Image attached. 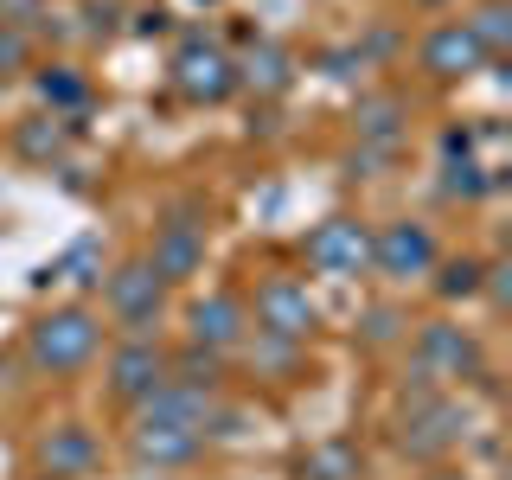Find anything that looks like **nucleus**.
Wrapping results in <instances>:
<instances>
[{"label": "nucleus", "instance_id": "f257e3e1", "mask_svg": "<svg viewBox=\"0 0 512 480\" xmlns=\"http://www.w3.org/2000/svg\"><path fill=\"white\" fill-rule=\"evenodd\" d=\"M96 340H103V327H96L90 308H52L32 320V365L39 372H77V365H90Z\"/></svg>", "mask_w": 512, "mask_h": 480}, {"label": "nucleus", "instance_id": "f03ea898", "mask_svg": "<svg viewBox=\"0 0 512 480\" xmlns=\"http://www.w3.org/2000/svg\"><path fill=\"white\" fill-rule=\"evenodd\" d=\"M372 269L391 282H410V276H429L436 269V237H429V224H384V231L372 237Z\"/></svg>", "mask_w": 512, "mask_h": 480}, {"label": "nucleus", "instance_id": "7ed1b4c3", "mask_svg": "<svg viewBox=\"0 0 512 480\" xmlns=\"http://www.w3.org/2000/svg\"><path fill=\"white\" fill-rule=\"evenodd\" d=\"M160 308H167V282L148 269V256H135V263H122L116 276H109V314L122 320V327H135V333H148Z\"/></svg>", "mask_w": 512, "mask_h": 480}, {"label": "nucleus", "instance_id": "20e7f679", "mask_svg": "<svg viewBox=\"0 0 512 480\" xmlns=\"http://www.w3.org/2000/svg\"><path fill=\"white\" fill-rule=\"evenodd\" d=\"M308 263L320 269V276H359V269H372V231H365L359 218H327V224H314Z\"/></svg>", "mask_w": 512, "mask_h": 480}, {"label": "nucleus", "instance_id": "39448f33", "mask_svg": "<svg viewBox=\"0 0 512 480\" xmlns=\"http://www.w3.org/2000/svg\"><path fill=\"white\" fill-rule=\"evenodd\" d=\"M256 327L269 333V340H308L314 333V301L308 288L295 276H269L256 288Z\"/></svg>", "mask_w": 512, "mask_h": 480}, {"label": "nucleus", "instance_id": "423d86ee", "mask_svg": "<svg viewBox=\"0 0 512 480\" xmlns=\"http://www.w3.org/2000/svg\"><path fill=\"white\" fill-rule=\"evenodd\" d=\"M173 77H180V90L199 96V103H224V96L237 90V64L224 58L218 45H205V39H186V45H180Z\"/></svg>", "mask_w": 512, "mask_h": 480}, {"label": "nucleus", "instance_id": "0eeeda50", "mask_svg": "<svg viewBox=\"0 0 512 480\" xmlns=\"http://www.w3.org/2000/svg\"><path fill=\"white\" fill-rule=\"evenodd\" d=\"M199 263H205V231H199V224H186V218H173L167 231L154 237L148 269H154L160 282H186V276H199Z\"/></svg>", "mask_w": 512, "mask_h": 480}, {"label": "nucleus", "instance_id": "6e6552de", "mask_svg": "<svg viewBox=\"0 0 512 480\" xmlns=\"http://www.w3.org/2000/svg\"><path fill=\"white\" fill-rule=\"evenodd\" d=\"M109 384H116L122 397H141V404H148L160 384H167V352L148 346V340H128L116 359H109Z\"/></svg>", "mask_w": 512, "mask_h": 480}, {"label": "nucleus", "instance_id": "1a4fd4ad", "mask_svg": "<svg viewBox=\"0 0 512 480\" xmlns=\"http://www.w3.org/2000/svg\"><path fill=\"white\" fill-rule=\"evenodd\" d=\"M199 429H186V423H160V416H141V429H135V455L141 461H154V468H186L192 455H199Z\"/></svg>", "mask_w": 512, "mask_h": 480}, {"label": "nucleus", "instance_id": "9d476101", "mask_svg": "<svg viewBox=\"0 0 512 480\" xmlns=\"http://www.w3.org/2000/svg\"><path fill=\"white\" fill-rule=\"evenodd\" d=\"M480 45H474V32L468 26H436L423 39V71L429 77H468V71H480Z\"/></svg>", "mask_w": 512, "mask_h": 480}, {"label": "nucleus", "instance_id": "9b49d317", "mask_svg": "<svg viewBox=\"0 0 512 480\" xmlns=\"http://www.w3.org/2000/svg\"><path fill=\"white\" fill-rule=\"evenodd\" d=\"M416 346H423V365H429V372H448V378L480 372V346L461 327H442V320H436V327H423V340H416Z\"/></svg>", "mask_w": 512, "mask_h": 480}, {"label": "nucleus", "instance_id": "f8f14e48", "mask_svg": "<svg viewBox=\"0 0 512 480\" xmlns=\"http://www.w3.org/2000/svg\"><path fill=\"white\" fill-rule=\"evenodd\" d=\"M192 346H205V352H218V346H231L237 333H244V308H237L231 295H205V301H192Z\"/></svg>", "mask_w": 512, "mask_h": 480}, {"label": "nucleus", "instance_id": "ddd939ff", "mask_svg": "<svg viewBox=\"0 0 512 480\" xmlns=\"http://www.w3.org/2000/svg\"><path fill=\"white\" fill-rule=\"evenodd\" d=\"M45 468H52V480H64V474H84L90 461H96V442H90V429H77V423H64V429H52L45 436Z\"/></svg>", "mask_w": 512, "mask_h": 480}, {"label": "nucleus", "instance_id": "4468645a", "mask_svg": "<svg viewBox=\"0 0 512 480\" xmlns=\"http://www.w3.org/2000/svg\"><path fill=\"white\" fill-rule=\"evenodd\" d=\"M455 442V410L448 404H429V410H416L410 423H404V448L410 455H436V448Z\"/></svg>", "mask_w": 512, "mask_h": 480}, {"label": "nucleus", "instance_id": "2eb2a0df", "mask_svg": "<svg viewBox=\"0 0 512 480\" xmlns=\"http://www.w3.org/2000/svg\"><path fill=\"white\" fill-rule=\"evenodd\" d=\"M397 135H404V103H397V96H365L359 103V141L391 148Z\"/></svg>", "mask_w": 512, "mask_h": 480}, {"label": "nucleus", "instance_id": "dca6fc26", "mask_svg": "<svg viewBox=\"0 0 512 480\" xmlns=\"http://www.w3.org/2000/svg\"><path fill=\"white\" fill-rule=\"evenodd\" d=\"M461 26L474 32L480 52H506V45H512V7H506V0H487V7H480L474 20H461Z\"/></svg>", "mask_w": 512, "mask_h": 480}, {"label": "nucleus", "instance_id": "f3484780", "mask_svg": "<svg viewBox=\"0 0 512 480\" xmlns=\"http://www.w3.org/2000/svg\"><path fill=\"white\" fill-rule=\"evenodd\" d=\"M237 77H250L256 90H288V52H282V45H256Z\"/></svg>", "mask_w": 512, "mask_h": 480}, {"label": "nucleus", "instance_id": "a211bd4d", "mask_svg": "<svg viewBox=\"0 0 512 480\" xmlns=\"http://www.w3.org/2000/svg\"><path fill=\"white\" fill-rule=\"evenodd\" d=\"M301 474L308 480H359V455L340 442H327V448H314L308 461H301Z\"/></svg>", "mask_w": 512, "mask_h": 480}, {"label": "nucleus", "instance_id": "6ab92c4d", "mask_svg": "<svg viewBox=\"0 0 512 480\" xmlns=\"http://www.w3.org/2000/svg\"><path fill=\"white\" fill-rule=\"evenodd\" d=\"M39 96H45L52 109H77V103L90 96V84H84V77L71 71V64H52V71L39 77Z\"/></svg>", "mask_w": 512, "mask_h": 480}, {"label": "nucleus", "instance_id": "aec40b11", "mask_svg": "<svg viewBox=\"0 0 512 480\" xmlns=\"http://www.w3.org/2000/svg\"><path fill=\"white\" fill-rule=\"evenodd\" d=\"M480 276H487V269H480L474 256H455V263H448L442 276H436V288H442L448 301H461V295H474V288H480Z\"/></svg>", "mask_w": 512, "mask_h": 480}, {"label": "nucleus", "instance_id": "412c9836", "mask_svg": "<svg viewBox=\"0 0 512 480\" xmlns=\"http://www.w3.org/2000/svg\"><path fill=\"white\" fill-rule=\"evenodd\" d=\"M58 148H64V122H26L20 128V154L45 160V154H58Z\"/></svg>", "mask_w": 512, "mask_h": 480}, {"label": "nucleus", "instance_id": "4be33fe9", "mask_svg": "<svg viewBox=\"0 0 512 480\" xmlns=\"http://www.w3.org/2000/svg\"><path fill=\"white\" fill-rule=\"evenodd\" d=\"M493 180L480 167H468V160H461V167H448V192H455V199H480V192H487Z\"/></svg>", "mask_w": 512, "mask_h": 480}, {"label": "nucleus", "instance_id": "5701e85b", "mask_svg": "<svg viewBox=\"0 0 512 480\" xmlns=\"http://www.w3.org/2000/svg\"><path fill=\"white\" fill-rule=\"evenodd\" d=\"M39 13H45V0H0V26H13V32H26Z\"/></svg>", "mask_w": 512, "mask_h": 480}, {"label": "nucleus", "instance_id": "b1692460", "mask_svg": "<svg viewBox=\"0 0 512 480\" xmlns=\"http://www.w3.org/2000/svg\"><path fill=\"white\" fill-rule=\"evenodd\" d=\"M26 64V32H13V26H0V77H13Z\"/></svg>", "mask_w": 512, "mask_h": 480}, {"label": "nucleus", "instance_id": "393cba45", "mask_svg": "<svg viewBox=\"0 0 512 480\" xmlns=\"http://www.w3.org/2000/svg\"><path fill=\"white\" fill-rule=\"evenodd\" d=\"M109 26H116V7H96L90 0V32H109Z\"/></svg>", "mask_w": 512, "mask_h": 480}]
</instances>
